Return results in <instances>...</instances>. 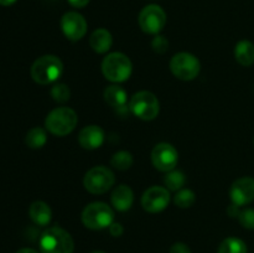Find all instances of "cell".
Here are the masks:
<instances>
[{
    "instance_id": "obj_1",
    "label": "cell",
    "mask_w": 254,
    "mask_h": 253,
    "mask_svg": "<svg viewBox=\"0 0 254 253\" xmlns=\"http://www.w3.org/2000/svg\"><path fill=\"white\" fill-rule=\"evenodd\" d=\"M64 72V63L55 55H44L32 63L30 73L36 83L50 84L57 81Z\"/></svg>"
},
{
    "instance_id": "obj_2",
    "label": "cell",
    "mask_w": 254,
    "mask_h": 253,
    "mask_svg": "<svg viewBox=\"0 0 254 253\" xmlns=\"http://www.w3.org/2000/svg\"><path fill=\"white\" fill-rule=\"evenodd\" d=\"M41 253H73L74 242L72 236L61 227H50L39 241Z\"/></svg>"
},
{
    "instance_id": "obj_3",
    "label": "cell",
    "mask_w": 254,
    "mask_h": 253,
    "mask_svg": "<svg viewBox=\"0 0 254 253\" xmlns=\"http://www.w3.org/2000/svg\"><path fill=\"white\" fill-rule=\"evenodd\" d=\"M133 72L130 59L122 52H112L102 61V73L108 81L121 83L129 79Z\"/></svg>"
},
{
    "instance_id": "obj_4",
    "label": "cell",
    "mask_w": 254,
    "mask_h": 253,
    "mask_svg": "<svg viewBox=\"0 0 254 253\" xmlns=\"http://www.w3.org/2000/svg\"><path fill=\"white\" fill-rule=\"evenodd\" d=\"M78 123L77 113L68 107H59L47 114L45 126L56 136H64L72 133Z\"/></svg>"
},
{
    "instance_id": "obj_5",
    "label": "cell",
    "mask_w": 254,
    "mask_h": 253,
    "mask_svg": "<svg viewBox=\"0 0 254 253\" xmlns=\"http://www.w3.org/2000/svg\"><path fill=\"white\" fill-rule=\"evenodd\" d=\"M82 223L89 230H103L113 223L114 211L104 202H92L82 211Z\"/></svg>"
},
{
    "instance_id": "obj_6",
    "label": "cell",
    "mask_w": 254,
    "mask_h": 253,
    "mask_svg": "<svg viewBox=\"0 0 254 253\" xmlns=\"http://www.w3.org/2000/svg\"><path fill=\"white\" fill-rule=\"evenodd\" d=\"M129 109L141 121H153L160 112V103L154 93L149 91L136 92L129 102Z\"/></svg>"
},
{
    "instance_id": "obj_7",
    "label": "cell",
    "mask_w": 254,
    "mask_h": 253,
    "mask_svg": "<svg viewBox=\"0 0 254 253\" xmlns=\"http://www.w3.org/2000/svg\"><path fill=\"white\" fill-rule=\"evenodd\" d=\"M116 183V176L111 169L103 165L89 169L83 179V185L88 192L93 195H101L111 190Z\"/></svg>"
},
{
    "instance_id": "obj_8",
    "label": "cell",
    "mask_w": 254,
    "mask_h": 253,
    "mask_svg": "<svg viewBox=\"0 0 254 253\" xmlns=\"http://www.w3.org/2000/svg\"><path fill=\"white\" fill-rule=\"evenodd\" d=\"M170 69L176 78L181 81H192L200 73L201 63L195 55L179 52L171 59Z\"/></svg>"
},
{
    "instance_id": "obj_9",
    "label": "cell",
    "mask_w": 254,
    "mask_h": 253,
    "mask_svg": "<svg viewBox=\"0 0 254 253\" xmlns=\"http://www.w3.org/2000/svg\"><path fill=\"white\" fill-rule=\"evenodd\" d=\"M140 29L150 35H158L166 24V14L159 5L150 4L143 7L138 17Z\"/></svg>"
},
{
    "instance_id": "obj_10",
    "label": "cell",
    "mask_w": 254,
    "mask_h": 253,
    "mask_svg": "<svg viewBox=\"0 0 254 253\" xmlns=\"http://www.w3.org/2000/svg\"><path fill=\"white\" fill-rule=\"evenodd\" d=\"M178 150L175 149V146L169 143L156 144L151 151V163L159 171L169 173V171L174 170L175 166L178 165Z\"/></svg>"
},
{
    "instance_id": "obj_11",
    "label": "cell",
    "mask_w": 254,
    "mask_h": 253,
    "mask_svg": "<svg viewBox=\"0 0 254 253\" xmlns=\"http://www.w3.org/2000/svg\"><path fill=\"white\" fill-rule=\"evenodd\" d=\"M170 202V192L163 186H151L141 196V206L149 213L161 212Z\"/></svg>"
},
{
    "instance_id": "obj_12",
    "label": "cell",
    "mask_w": 254,
    "mask_h": 253,
    "mask_svg": "<svg viewBox=\"0 0 254 253\" xmlns=\"http://www.w3.org/2000/svg\"><path fill=\"white\" fill-rule=\"evenodd\" d=\"M61 29L64 36L71 41H78L87 32V21L79 12L68 11L61 17Z\"/></svg>"
},
{
    "instance_id": "obj_13",
    "label": "cell",
    "mask_w": 254,
    "mask_h": 253,
    "mask_svg": "<svg viewBox=\"0 0 254 253\" xmlns=\"http://www.w3.org/2000/svg\"><path fill=\"white\" fill-rule=\"evenodd\" d=\"M232 203L236 206H245L254 201V179L243 176L232 184L230 190Z\"/></svg>"
},
{
    "instance_id": "obj_14",
    "label": "cell",
    "mask_w": 254,
    "mask_h": 253,
    "mask_svg": "<svg viewBox=\"0 0 254 253\" xmlns=\"http://www.w3.org/2000/svg\"><path fill=\"white\" fill-rule=\"evenodd\" d=\"M104 141V130L99 126H87L81 129L78 134L79 145L87 150H94V149L102 146Z\"/></svg>"
},
{
    "instance_id": "obj_15",
    "label": "cell",
    "mask_w": 254,
    "mask_h": 253,
    "mask_svg": "<svg viewBox=\"0 0 254 253\" xmlns=\"http://www.w3.org/2000/svg\"><path fill=\"white\" fill-rule=\"evenodd\" d=\"M112 205L118 211H127L131 207L134 201L133 190L128 185H118L113 190L111 196Z\"/></svg>"
},
{
    "instance_id": "obj_16",
    "label": "cell",
    "mask_w": 254,
    "mask_h": 253,
    "mask_svg": "<svg viewBox=\"0 0 254 253\" xmlns=\"http://www.w3.org/2000/svg\"><path fill=\"white\" fill-rule=\"evenodd\" d=\"M113 45V37L107 29H97L89 36V46L97 54H106Z\"/></svg>"
},
{
    "instance_id": "obj_17",
    "label": "cell",
    "mask_w": 254,
    "mask_h": 253,
    "mask_svg": "<svg viewBox=\"0 0 254 253\" xmlns=\"http://www.w3.org/2000/svg\"><path fill=\"white\" fill-rule=\"evenodd\" d=\"M29 216L37 226H47L52 218L51 207L44 201H35L30 206Z\"/></svg>"
},
{
    "instance_id": "obj_18",
    "label": "cell",
    "mask_w": 254,
    "mask_h": 253,
    "mask_svg": "<svg viewBox=\"0 0 254 253\" xmlns=\"http://www.w3.org/2000/svg\"><path fill=\"white\" fill-rule=\"evenodd\" d=\"M104 101L113 108H122L126 107L127 101H128V94L123 87L118 84H111L104 89Z\"/></svg>"
},
{
    "instance_id": "obj_19",
    "label": "cell",
    "mask_w": 254,
    "mask_h": 253,
    "mask_svg": "<svg viewBox=\"0 0 254 253\" xmlns=\"http://www.w3.org/2000/svg\"><path fill=\"white\" fill-rule=\"evenodd\" d=\"M235 59L241 66L248 67L254 63V44L248 40H242L235 47Z\"/></svg>"
},
{
    "instance_id": "obj_20",
    "label": "cell",
    "mask_w": 254,
    "mask_h": 253,
    "mask_svg": "<svg viewBox=\"0 0 254 253\" xmlns=\"http://www.w3.org/2000/svg\"><path fill=\"white\" fill-rule=\"evenodd\" d=\"M46 130L41 126H35V128L30 129L26 134V138H25V143L31 149H41L46 144Z\"/></svg>"
},
{
    "instance_id": "obj_21",
    "label": "cell",
    "mask_w": 254,
    "mask_h": 253,
    "mask_svg": "<svg viewBox=\"0 0 254 253\" xmlns=\"http://www.w3.org/2000/svg\"><path fill=\"white\" fill-rule=\"evenodd\" d=\"M217 253H248V248L241 238L227 237L221 242Z\"/></svg>"
},
{
    "instance_id": "obj_22",
    "label": "cell",
    "mask_w": 254,
    "mask_h": 253,
    "mask_svg": "<svg viewBox=\"0 0 254 253\" xmlns=\"http://www.w3.org/2000/svg\"><path fill=\"white\" fill-rule=\"evenodd\" d=\"M134 163V159L133 155H131L129 151L127 150H121V151H117L111 159V164L114 169L117 170H128L133 166Z\"/></svg>"
},
{
    "instance_id": "obj_23",
    "label": "cell",
    "mask_w": 254,
    "mask_h": 253,
    "mask_svg": "<svg viewBox=\"0 0 254 253\" xmlns=\"http://www.w3.org/2000/svg\"><path fill=\"white\" fill-rule=\"evenodd\" d=\"M164 184H165L168 190L179 191L183 189L184 184H185V175H184L183 171L174 169L166 174V176L164 178Z\"/></svg>"
},
{
    "instance_id": "obj_24",
    "label": "cell",
    "mask_w": 254,
    "mask_h": 253,
    "mask_svg": "<svg viewBox=\"0 0 254 253\" xmlns=\"http://www.w3.org/2000/svg\"><path fill=\"white\" fill-rule=\"evenodd\" d=\"M196 196L195 192L190 189H181L176 191V195L174 197V203L180 208H189L195 203Z\"/></svg>"
},
{
    "instance_id": "obj_25",
    "label": "cell",
    "mask_w": 254,
    "mask_h": 253,
    "mask_svg": "<svg viewBox=\"0 0 254 253\" xmlns=\"http://www.w3.org/2000/svg\"><path fill=\"white\" fill-rule=\"evenodd\" d=\"M51 96L59 103H64L71 97V91H69L68 86L64 83H56L51 88Z\"/></svg>"
},
{
    "instance_id": "obj_26",
    "label": "cell",
    "mask_w": 254,
    "mask_h": 253,
    "mask_svg": "<svg viewBox=\"0 0 254 253\" xmlns=\"http://www.w3.org/2000/svg\"><path fill=\"white\" fill-rule=\"evenodd\" d=\"M238 221L247 230H254V208L241 211L238 215Z\"/></svg>"
},
{
    "instance_id": "obj_27",
    "label": "cell",
    "mask_w": 254,
    "mask_h": 253,
    "mask_svg": "<svg viewBox=\"0 0 254 253\" xmlns=\"http://www.w3.org/2000/svg\"><path fill=\"white\" fill-rule=\"evenodd\" d=\"M151 47L158 54H165L168 51L169 41L166 40V37L161 36V35H156L153 39V41H151Z\"/></svg>"
},
{
    "instance_id": "obj_28",
    "label": "cell",
    "mask_w": 254,
    "mask_h": 253,
    "mask_svg": "<svg viewBox=\"0 0 254 253\" xmlns=\"http://www.w3.org/2000/svg\"><path fill=\"white\" fill-rule=\"evenodd\" d=\"M169 253H191L190 247L183 242L174 243L170 247V252Z\"/></svg>"
},
{
    "instance_id": "obj_29",
    "label": "cell",
    "mask_w": 254,
    "mask_h": 253,
    "mask_svg": "<svg viewBox=\"0 0 254 253\" xmlns=\"http://www.w3.org/2000/svg\"><path fill=\"white\" fill-rule=\"evenodd\" d=\"M124 232V228L121 223L113 222L111 226H109V233H111L113 237H121Z\"/></svg>"
},
{
    "instance_id": "obj_30",
    "label": "cell",
    "mask_w": 254,
    "mask_h": 253,
    "mask_svg": "<svg viewBox=\"0 0 254 253\" xmlns=\"http://www.w3.org/2000/svg\"><path fill=\"white\" fill-rule=\"evenodd\" d=\"M89 1H91V0H68V2L72 5V6L78 7V9H81V7H84L86 5H88Z\"/></svg>"
},
{
    "instance_id": "obj_31",
    "label": "cell",
    "mask_w": 254,
    "mask_h": 253,
    "mask_svg": "<svg viewBox=\"0 0 254 253\" xmlns=\"http://www.w3.org/2000/svg\"><path fill=\"white\" fill-rule=\"evenodd\" d=\"M238 208H240V206H236L232 203V205H231L227 210L228 215H230L231 217H238V215H240V212H241V211H238Z\"/></svg>"
},
{
    "instance_id": "obj_32",
    "label": "cell",
    "mask_w": 254,
    "mask_h": 253,
    "mask_svg": "<svg viewBox=\"0 0 254 253\" xmlns=\"http://www.w3.org/2000/svg\"><path fill=\"white\" fill-rule=\"evenodd\" d=\"M15 2H16V0H0V5H2V6H10Z\"/></svg>"
},
{
    "instance_id": "obj_33",
    "label": "cell",
    "mask_w": 254,
    "mask_h": 253,
    "mask_svg": "<svg viewBox=\"0 0 254 253\" xmlns=\"http://www.w3.org/2000/svg\"><path fill=\"white\" fill-rule=\"evenodd\" d=\"M16 253H39V252L35 250H32V248H21V250L17 251Z\"/></svg>"
},
{
    "instance_id": "obj_34",
    "label": "cell",
    "mask_w": 254,
    "mask_h": 253,
    "mask_svg": "<svg viewBox=\"0 0 254 253\" xmlns=\"http://www.w3.org/2000/svg\"><path fill=\"white\" fill-rule=\"evenodd\" d=\"M91 253H104V252H102V251H93V252Z\"/></svg>"
},
{
    "instance_id": "obj_35",
    "label": "cell",
    "mask_w": 254,
    "mask_h": 253,
    "mask_svg": "<svg viewBox=\"0 0 254 253\" xmlns=\"http://www.w3.org/2000/svg\"><path fill=\"white\" fill-rule=\"evenodd\" d=\"M253 144H254V140H253Z\"/></svg>"
}]
</instances>
